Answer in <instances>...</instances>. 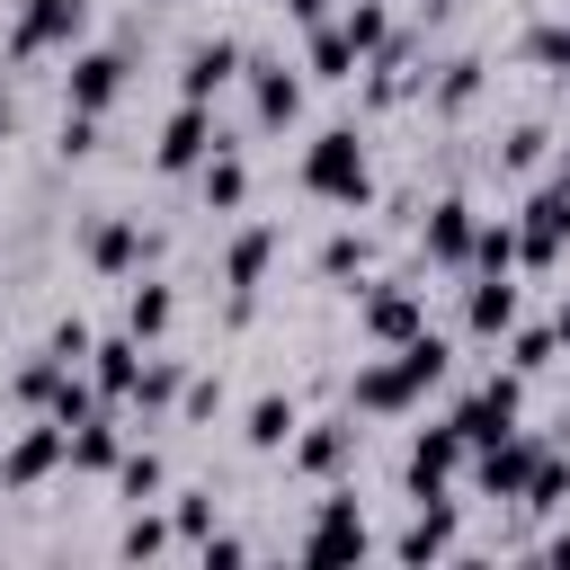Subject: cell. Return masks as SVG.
<instances>
[{"label": "cell", "mask_w": 570, "mask_h": 570, "mask_svg": "<svg viewBox=\"0 0 570 570\" xmlns=\"http://www.w3.org/2000/svg\"><path fill=\"white\" fill-rule=\"evenodd\" d=\"M71 374H80V365H62L53 347H36V356H27L18 374H9V401H18V410H45V419H53V392H62Z\"/></svg>", "instance_id": "obj_27"}, {"label": "cell", "mask_w": 570, "mask_h": 570, "mask_svg": "<svg viewBox=\"0 0 570 570\" xmlns=\"http://www.w3.org/2000/svg\"><path fill=\"white\" fill-rule=\"evenodd\" d=\"M356 330H365L374 347H401L410 330H428V285H410V276H374L365 303H356Z\"/></svg>", "instance_id": "obj_11"}, {"label": "cell", "mask_w": 570, "mask_h": 570, "mask_svg": "<svg viewBox=\"0 0 570 570\" xmlns=\"http://www.w3.org/2000/svg\"><path fill=\"white\" fill-rule=\"evenodd\" d=\"M312 267H321L330 285H347V276H365V267H374V232H330Z\"/></svg>", "instance_id": "obj_33"}, {"label": "cell", "mask_w": 570, "mask_h": 570, "mask_svg": "<svg viewBox=\"0 0 570 570\" xmlns=\"http://www.w3.org/2000/svg\"><path fill=\"white\" fill-rule=\"evenodd\" d=\"M445 374H454V338L410 330L401 347H383V356H365V365H356L347 410H356V419H401V410H419V401H428Z\"/></svg>", "instance_id": "obj_1"}, {"label": "cell", "mask_w": 570, "mask_h": 570, "mask_svg": "<svg viewBox=\"0 0 570 570\" xmlns=\"http://www.w3.org/2000/svg\"><path fill=\"white\" fill-rule=\"evenodd\" d=\"M543 561H561V570H570V525H561V534H543Z\"/></svg>", "instance_id": "obj_44"}, {"label": "cell", "mask_w": 570, "mask_h": 570, "mask_svg": "<svg viewBox=\"0 0 570 570\" xmlns=\"http://www.w3.org/2000/svg\"><path fill=\"white\" fill-rule=\"evenodd\" d=\"M303 196L347 205V214L374 205V160H365V134H356V125H321V134L303 142Z\"/></svg>", "instance_id": "obj_2"}, {"label": "cell", "mask_w": 570, "mask_h": 570, "mask_svg": "<svg viewBox=\"0 0 570 570\" xmlns=\"http://www.w3.org/2000/svg\"><path fill=\"white\" fill-rule=\"evenodd\" d=\"M303 36H312V53H303V71H312V80H356V62H365V53H356V36H347L338 18H321V27H303Z\"/></svg>", "instance_id": "obj_30"}, {"label": "cell", "mask_w": 570, "mask_h": 570, "mask_svg": "<svg viewBox=\"0 0 570 570\" xmlns=\"http://www.w3.org/2000/svg\"><path fill=\"white\" fill-rule=\"evenodd\" d=\"M107 481H116V499H125V508H151V499H169V463H160L151 445H125Z\"/></svg>", "instance_id": "obj_29"}, {"label": "cell", "mask_w": 570, "mask_h": 570, "mask_svg": "<svg viewBox=\"0 0 570 570\" xmlns=\"http://www.w3.org/2000/svg\"><path fill=\"white\" fill-rule=\"evenodd\" d=\"M561 80H570V62H561Z\"/></svg>", "instance_id": "obj_48"}, {"label": "cell", "mask_w": 570, "mask_h": 570, "mask_svg": "<svg viewBox=\"0 0 570 570\" xmlns=\"http://www.w3.org/2000/svg\"><path fill=\"white\" fill-rule=\"evenodd\" d=\"M196 196H205V214H240V205H249V160H240V142H214V151L196 160Z\"/></svg>", "instance_id": "obj_21"}, {"label": "cell", "mask_w": 570, "mask_h": 570, "mask_svg": "<svg viewBox=\"0 0 570 570\" xmlns=\"http://www.w3.org/2000/svg\"><path fill=\"white\" fill-rule=\"evenodd\" d=\"M9 125H18V98H9V71H0V142H9Z\"/></svg>", "instance_id": "obj_45"}, {"label": "cell", "mask_w": 570, "mask_h": 570, "mask_svg": "<svg viewBox=\"0 0 570 570\" xmlns=\"http://www.w3.org/2000/svg\"><path fill=\"white\" fill-rule=\"evenodd\" d=\"M463 276H517V214H481V223H472Z\"/></svg>", "instance_id": "obj_26"}, {"label": "cell", "mask_w": 570, "mask_h": 570, "mask_svg": "<svg viewBox=\"0 0 570 570\" xmlns=\"http://www.w3.org/2000/svg\"><path fill=\"white\" fill-rule=\"evenodd\" d=\"M552 356H561V338H552V321H517V330H508V365H517V374H543Z\"/></svg>", "instance_id": "obj_34"}, {"label": "cell", "mask_w": 570, "mask_h": 570, "mask_svg": "<svg viewBox=\"0 0 570 570\" xmlns=\"http://www.w3.org/2000/svg\"><path fill=\"white\" fill-rule=\"evenodd\" d=\"M419 517L392 534V561H445L454 552V499H410Z\"/></svg>", "instance_id": "obj_22"}, {"label": "cell", "mask_w": 570, "mask_h": 570, "mask_svg": "<svg viewBox=\"0 0 570 570\" xmlns=\"http://www.w3.org/2000/svg\"><path fill=\"white\" fill-rule=\"evenodd\" d=\"M116 454H125V428H116V410H89V419H71V472H116Z\"/></svg>", "instance_id": "obj_28"}, {"label": "cell", "mask_w": 570, "mask_h": 570, "mask_svg": "<svg viewBox=\"0 0 570 570\" xmlns=\"http://www.w3.org/2000/svg\"><path fill=\"white\" fill-rule=\"evenodd\" d=\"M178 383H187V356H160V347H142V383H134V401H125V410L160 419V410H178Z\"/></svg>", "instance_id": "obj_31"}, {"label": "cell", "mask_w": 570, "mask_h": 570, "mask_svg": "<svg viewBox=\"0 0 570 570\" xmlns=\"http://www.w3.org/2000/svg\"><path fill=\"white\" fill-rule=\"evenodd\" d=\"M89 151H98V116L62 107V160H89Z\"/></svg>", "instance_id": "obj_41"}, {"label": "cell", "mask_w": 570, "mask_h": 570, "mask_svg": "<svg viewBox=\"0 0 570 570\" xmlns=\"http://www.w3.org/2000/svg\"><path fill=\"white\" fill-rule=\"evenodd\" d=\"M169 543H178V525L160 517V499H151V508H134V517H125V534H116V552H125V561H160Z\"/></svg>", "instance_id": "obj_32"}, {"label": "cell", "mask_w": 570, "mask_h": 570, "mask_svg": "<svg viewBox=\"0 0 570 570\" xmlns=\"http://www.w3.org/2000/svg\"><path fill=\"white\" fill-rule=\"evenodd\" d=\"M169 525H178V543H205L214 534V499L205 490H169Z\"/></svg>", "instance_id": "obj_37"}, {"label": "cell", "mask_w": 570, "mask_h": 570, "mask_svg": "<svg viewBox=\"0 0 570 570\" xmlns=\"http://www.w3.org/2000/svg\"><path fill=\"white\" fill-rule=\"evenodd\" d=\"M552 338H561V356H570V303H561V312H552Z\"/></svg>", "instance_id": "obj_46"}, {"label": "cell", "mask_w": 570, "mask_h": 570, "mask_svg": "<svg viewBox=\"0 0 570 570\" xmlns=\"http://www.w3.org/2000/svg\"><path fill=\"white\" fill-rule=\"evenodd\" d=\"M125 80H134L125 45H71L62 53V107H80V116H107L125 98Z\"/></svg>", "instance_id": "obj_6"}, {"label": "cell", "mask_w": 570, "mask_h": 570, "mask_svg": "<svg viewBox=\"0 0 570 570\" xmlns=\"http://www.w3.org/2000/svg\"><path fill=\"white\" fill-rule=\"evenodd\" d=\"M312 570H338V561H365L374 552V525H365V508H356V490H330L321 508H312V525H303V543H294Z\"/></svg>", "instance_id": "obj_4"}, {"label": "cell", "mask_w": 570, "mask_h": 570, "mask_svg": "<svg viewBox=\"0 0 570 570\" xmlns=\"http://www.w3.org/2000/svg\"><path fill=\"white\" fill-rule=\"evenodd\" d=\"M80 258L98 276H142L160 258V232H142L134 214H98V223H80Z\"/></svg>", "instance_id": "obj_10"}, {"label": "cell", "mask_w": 570, "mask_h": 570, "mask_svg": "<svg viewBox=\"0 0 570 570\" xmlns=\"http://www.w3.org/2000/svg\"><path fill=\"white\" fill-rule=\"evenodd\" d=\"M570 249V151L552 160V178L517 205V267H561Z\"/></svg>", "instance_id": "obj_3"}, {"label": "cell", "mask_w": 570, "mask_h": 570, "mask_svg": "<svg viewBox=\"0 0 570 570\" xmlns=\"http://www.w3.org/2000/svg\"><path fill=\"white\" fill-rule=\"evenodd\" d=\"M240 80H249V116H258L267 134H285V125L303 116V71H294L285 53H240Z\"/></svg>", "instance_id": "obj_14"}, {"label": "cell", "mask_w": 570, "mask_h": 570, "mask_svg": "<svg viewBox=\"0 0 570 570\" xmlns=\"http://www.w3.org/2000/svg\"><path fill=\"white\" fill-rule=\"evenodd\" d=\"M543 151H552V134L525 116V125H508V142H499V169H508V178H525V169H543Z\"/></svg>", "instance_id": "obj_35"}, {"label": "cell", "mask_w": 570, "mask_h": 570, "mask_svg": "<svg viewBox=\"0 0 570 570\" xmlns=\"http://www.w3.org/2000/svg\"><path fill=\"white\" fill-rule=\"evenodd\" d=\"M294 428H303L294 392H258V401L240 410V445H249V454H285V445H294Z\"/></svg>", "instance_id": "obj_23"}, {"label": "cell", "mask_w": 570, "mask_h": 570, "mask_svg": "<svg viewBox=\"0 0 570 570\" xmlns=\"http://www.w3.org/2000/svg\"><path fill=\"white\" fill-rule=\"evenodd\" d=\"M463 454H472V445L454 436V419L419 428V436H410V463H401V490H410V499H445V481L463 472Z\"/></svg>", "instance_id": "obj_15"}, {"label": "cell", "mask_w": 570, "mask_h": 570, "mask_svg": "<svg viewBox=\"0 0 570 570\" xmlns=\"http://www.w3.org/2000/svg\"><path fill=\"white\" fill-rule=\"evenodd\" d=\"M419 89H428V107H436V116H463V107H481L490 62H481V53H454V62H436V80H419Z\"/></svg>", "instance_id": "obj_24"}, {"label": "cell", "mask_w": 570, "mask_h": 570, "mask_svg": "<svg viewBox=\"0 0 570 570\" xmlns=\"http://www.w3.org/2000/svg\"><path fill=\"white\" fill-rule=\"evenodd\" d=\"M214 142H232V134H223V116H214L205 98H178V107H169V125H160V142H151V169H160V178H196V160H205Z\"/></svg>", "instance_id": "obj_8"}, {"label": "cell", "mask_w": 570, "mask_h": 570, "mask_svg": "<svg viewBox=\"0 0 570 570\" xmlns=\"http://www.w3.org/2000/svg\"><path fill=\"white\" fill-rule=\"evenodd\" d=\"M356 436H365V428H356V410L303 419V428H294V445H285V463H294L303 481H338V472L356 463Z\"/></svg>", "instance_id": "obj_12"}, {"label": "cell", "mask_w": 570, "mask_h": 570, "mask_svg": "<svg viewBox=\"0 0 570 570\" xmlns=\"http://www.w3.org/2000/svg\"><path fill=\"white\" fill-rule=\"evenodd\" d=\"M445 419H454V436H463V445H490V436H508V428L525 419V374H517V365H499V374H490L481 392H463Z\"/></svg>", "instance_id": "obj_9"}, {"label": "cell", "mask_w": 570, "mask_h": 570, "mask_svg": "<svg viewBox=\"0 0 570 570\" xmlns=\"http://www.w3.org/2000/svg\"><path fill=\"white\" fill-rule=\"evenodd\" d=\"M276 249H285L276 223H240V232L223 240V285H232V294H258V276L276 267Z\"/></svg>", "instance_id": "obj_20"}, {"label": "cell", "mask_w": 570, "mask_h": 570, "mask_svg": "<svg viewBox=\"0 0 570 570\" xmlns=\"http://www.w3.org/2000/svg\"><path fill=\"white\" fill-rule=\"evenodd\" d=\"M169 321H178V294H169L160 276H125V330H134L142 347H160Z\"/></svg>", "instance_id": "obj_25"}, {"label": "cell", "mask_w": 570, "mask_h": 570, "mask_svg": "<svg viewBox=\"0 0 570 570\" xmlns=\"http://www.w3.org/2000/svg\"><path fill=\"white\" fill-rule=\"evenodd\" d=\"M240 53H249L240 36H196V45L178 53V98H205V107H214V98L240 80Z\"/></svg>", "instance_id": "obj_16"}, {"label": "cell", "mask_w": 570, "mask_h": 570, "mask_svg": "<svg viewBox=\"0 0 570 570\" xmlns=\"http://www.w3.org/2000/svg\"><path fill=\"white\" fill-rule=\"evenodd\" d=\"M525 62L561 71V62H570V18H543V27H525Z\"/></svg>", "instance_id": "obj_38"}, {"label": "cell", "mask_w": 570, "mask_h": 570, "mask_svg": "<svg viewBox=\"0 0 570 570\" xmlns=\"http://www.w3.org/2000/svg\"><path fill=\"white\" fill-rule=\"evenodd\" d=\"M71 45H89V0H18V18H9V62H36V53H71Z\"/></svg>", "instance_id": "obj_5"}, {"label": "cell", "mask_w": 570, "mask_h": 570, "mask_svg": "<svg viewBox=\"0 0 570 570\" xmlns=\"http://www.w3.org/2000/svg\"><path fill=\"white\" fill-rule=\"evenodd\" d=\"M53 472H71V428L36 410V419L0 445V490L18 499V490H36V481H53Z\"/></svg>", "instance_id": "obj_7"}, {"label": "cell", "mask_w": 570, "mask_h": 570, "mask_svg": "<svg viewBox=\"0 0 570 570\" xmlns=\"http://www.w3.org/2000/svg\"><path fill=\"white\" fill-rule=\"evenodd\" d=\"M196 561H205V570H240V561H249V543H240V534H205V543H196Z\"/></svg>", "instance_id": "obj_42"}, {"label": "cell", "mask_w": 570, "mask_h": 570, "mask_svg": "<svg viewBox=\"0 0 570 570\" xmlns=\"http://www.w3.org/2000/svg\"><path fill=\"white\" fill-rule=\"evenodd\" d=\"M338 27L356 36V53H374V45L392 36V9H383V0H347V9H338Z\"/></svg>", "instance_id": "obj_36"}, {"label": "cell", "mask_w": 570, "mask_h": 570, "mask_svg": "<svg viewBox=\"0 0 570 570\" xmlns=\"http://www.w3.org/2000/svg\"><path fill=\"white\" fill-rule=\"evenodd\" d=\"M517 312V276H463V338H508Z\"/></svg>", "instance_id": "obj_18"}, {"label": "cell", "mask_w": 570, "mask_h": 570, "mask_svg": "<svg viewBox=\"0 0 570 570\" xmlns=\"http://www.w3.org/2000/svg\"><path fill=\"white\" fill-rule=\"evenodd\" d=\"M428 9H454V0H428Z\"/></svg>", "instance_id": "obj_47"}, {"label": "cell", "mask_w": 570, "mask_h": 570, "mask_svg": "<svg viewBox=\"0 0 570 570\" xmlns=\"http://www.w3.org/2000/svg\"><path fill=\"white\" fill-rule=\"evenodd\" d=\"M472 223H481V214H472V196H436V205L419 214V249H428L436 267H454V276H463V258H472Z\"/></svg>", "instance_id": "obj_17"}, {"label": "cell", "mask_w": 570, "mask_h": 570, "mask_svg": "<svg viewBox=\"0 0 570 570\" xmlns=\"http://www.w3.org/2000/svg\"><path fill=\"white\" fill-rule=\"evenodd\" d=\"M80 374L98 383V401H107V410H125V401H134V383H142V338H134V330H116V338H98Z\"/></svg>", "instance_id": "obj_19"}, {"label": "cell", "mask_w": 570, "mask_h": 570, "mask_svg": "<svg viewBox=\"0 0 570 570\" xmlns=\"http://www.w3.org/2000/svg\"><path fill=\"white\" fill-rule=\"evenodd\" d=\"M45 347H53V356H62V365H89V347H98V330H89V321H80V312H62V321H53V330H45Z\"/></svg>", "instance_id": "obj_39"}, {"label": "cell", "mask_w": 570, "mask_h": 570, "mask_svg": "<svg viewBox=\"0 0 570 570\" xmlns=\"http://www.w3.org/2000/svg\"><path fill=\"white\" fill-rule=\"evenodd\" d=\"M223 410V374H187L178 383V419H214Z\"/></svg>", "instance_id": "obj_40"}, {"label": "cell", "mask_w": 570, "mask_h": 570, "mask_svg": "<svg viewBox=\"0 0 570 570\" xmlns=\"http://www.w3.org/2000/svg\"><path fill=\"white\" fill-rule=\"evenodd\" d=\"M285 18L294 27H321V18H338V0H285Z\"/></svg>", "instance_id": "obj_43"}, {"label": "cell", "mask_w": 570, "mask_h": 570, "mask_svg": "<svg viewBox=\"0 0 570 570\" xmlns=\"http://www.w3.org/2000/svg\"><path fill=\"white\" fill-rule=\"evenodd\" d=\"M463 463H472L481 499H525V481H534V463H543V436H534V428H508V436L472 445Z\"/></svg>", "instance_id": "obj_13"}]
</instances>
